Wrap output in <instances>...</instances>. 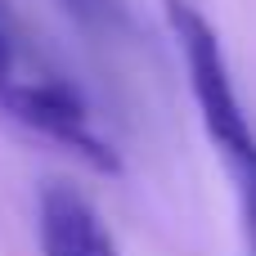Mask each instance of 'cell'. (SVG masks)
<instances>
[{
    "mask_svg": "<svg viewBox=\"0 0 256 256\" xmlns=\"http://www.w3.org/2000/svg\"><path fill=\"white\" fill-rule=\"evenodd\" d=\"M36 238L40 256H122L94 202L63 180H50L36 198Z\"/></svg>",
    "mask_w": 256,
    "mask_h": 256,
    "instance_id": "3957f363",
    "label": "cell"
},
{
    "mask_svg": "<svg viewBox=\"0 0 256 256\" xmlns=\"http://www.w3.org/2000/svg\"><path fill=\"white\" fill-rule=\"evenodd\" d=\"M0 112L9 122H18L22 130L58 144L63 153H72L76 162H86L99 176H122V158L112 148L108 135H99L94 112L86 104V94L76 90V81H68L63 72H54L50 63H40L36 72H27L14 90L0 94Z\"/></svg>",
    "mask_w": 256,
    "mask_h": 256,
    "instance_id": "7a4b0ae2",
    "label": "cell"
},
{
    "mask_svg": "<svg viewBox=\"0 0 256 256\" xmlns=\"http://www.w3.org/2000/svg\"><path fill=\"white\" fill-rule=\"evenodd\" d=\"M45 58L36 54V50H22V32H18V22L9 18V9L0 4V94L4 90H14L27 72H36Z\"/></svg>",
    "mask_w": 256,
    "mask_h": 256,
    "instance_id": "277c9868",
    "label": "cell"
},
{
    "mask_svg": "<svg viewBox=\"0 0 256 256\" xmlns=\"http://www.w3.org/2000/svg\"><path fill=\"white\" fill-rule=\"evenodd\" d=\"M162 18L184 58V76H189V94H194L202 135L212 140V148L234 184L248 256H256V126L243 112V99L234 90L220 32L194 0H162Z\"/></svg>",
    "mask_w": 256,
    "mask_h": 256,
    "instance_id": "6da1fadb",
    "label": "cell"
},
{
    "mask_svg": "<svg viewBox=\"0 0 256 256\" xmlns=\"http://www.w3.org/2000/svg\"><path fill=\"white\" fill-rule=\"evenodd\" d=\"M63 14H72L81 27L90 32H104V36H117L130 27V14H126V0H54Z\"/></svg>",
    "mask_w": 256,
    "mask_h": 256,
    "instance_id": "5b68a950",
    "label": "cell"
}]
</instances>
